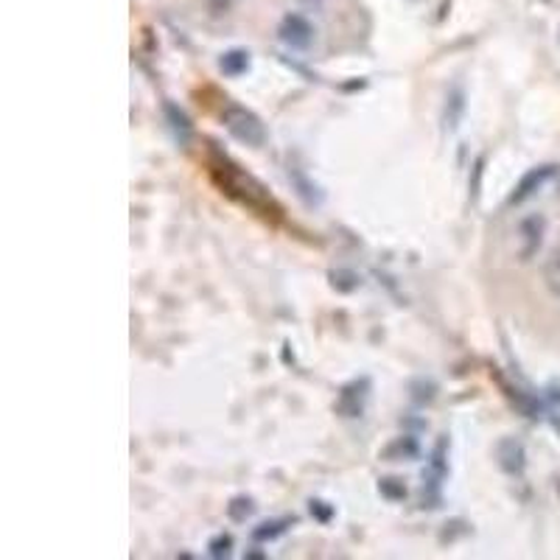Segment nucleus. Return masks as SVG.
Instances as JSON below:
<instances>
[{
    "label": "nucleus",
    "mask_w": 560,
    "mask_h": 560,
    "mask_svg": "<svg viewBox=\"0 0 560 560\" xmlns=\"http://www.w3.org/2000/svg\"><path fill=\"white\" fill-rule=\"evenodd\" d=\"M249 68V54L247 51H230L222 57V70L228 77H238Z\"/></svg>",
    "instance_id": "423d86ee"
},
{
    "label": "nucleus",
    "mask_w": 560,
    "mask_h": 560,
    "mask_svg": "<svg viewBox=\"0 0 560 560\" xmlns=\"http://www.w3.org/2000/svg\"><path fill=\"white\" fill-rule=\"evenodd\" d=\"M217 7H230V3H236V0H213Z\"/></svg>",
    "instance_id": "6e6552de"
},
{
    "label": "nucleus",
    "mask_w": 560,
    "mask_h": 560,
    "mask_svg": "<svg viewBox=\"0 0 560 560\" xmlns=\"http://www.w3.org/2000/svg\"><path fill=\"white\" fill-rule=\"evenodd\" d=\"M230 547H233L230 535H219L217 541L210 544V555H213V558H222V555H230Z\"/></svg>",
    "instance_id": "0eeeda50"
},
{
    "label": "nucleus",
    "mask_w": 560,
    "mask_h": 560,
    "mask_svg": "<svg viewBox=\"0 0 560 560\" xmlns=\"http://www.w3.org/2000/svg\"><path fill=\"white\" fill-rule=\"evenodd\" d=\"M278 34L289 48H308L314 39V26L306 18H300V14H287L283 23H280Z\"/></svg>",
    "instance_id": "f03ea898"
},
{
    "label": "nucleus",
    "mask_w": 560,
    "mask_h": 560,
    "mask_svg": "<svg viewBox=\"0 0 560 560\" xmlns=\"http://www.w3.org/2000/svg\"><path fill=\"white\" fill-rule=\"evenodd\" d=\"M518 236H516V242L522 244V242H527L524 244L522 249H518V255H522V261H527L529 255L535 253V249L541 247V236H544V219H538V217H529V219H524L522 224H518V230H516Z\"/></svg>",
    "instance_id": "7ed1b4c3"
},
{
    "label": "nucleus",
    "mask_w": 560,
    "mask_h": 560,
    "mask_svg": "<svg viewBox=\"0 0 560 560\" xmlns=\"http://www.w3.org/2000/svg\"><path fill=\"white\" fill-rule=\"evenodd\" d=\"M555 172H558V168H555V166L533 168V172H529L527 177H524L522 183H518L516 194H513V197H510V205H518V202H524V199L533 197V194L538 191V188H541V185L547 183L549 177H555Z\"/></svg>",
    "instance_id": "20e7f679"
},
{
    "label": "nucleus",
    "mask_w": 560,
    "mask_h": 560,
    "mask_svg": "<svg viewBox=\"0 0 560 560\" xmlns=\"http://www.w3.org/2000/svg\"><path fill=\"white\" fill-rule=\"evenodd\" d=\"M544 280H547L549 292H552L555 298H560V247L552 249V255H549L547 264H544Z\"/></svg>",
    "instance_id": "39448f33"
},
{
    "label": "nucleus",
    "mask_w": 560,
    "mask_h": 560,
    "mask_svg": "<svg viewBox=\"0 0 560 560\" xmlns=\"http://www.w3.org/2000/svg\"><path fill=\"white\" fill-rule=\"evenodd\" d=\"M222 121L224 127H228V132L233 135V138L242 140V143H247V147L258 149L267 143V127H264V121L253 113V109L238 107V104H228V107L222 109Z\"/></svg>",
    "instance_id": "f257e3e1"
}]
</instances>
